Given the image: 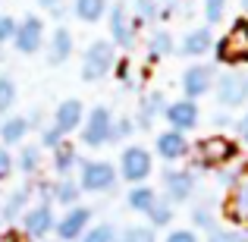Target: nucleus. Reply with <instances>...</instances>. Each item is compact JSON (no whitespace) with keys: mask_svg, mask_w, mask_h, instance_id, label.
<instances>
[{"mask_svg":"<svg viewBox=\"0 0 248 242\" xmlns=\"http://www.w3.org/2000/svg\"><path fill=\"white\" fill-rule=\"evenodd\" d=\"M214 54H217V63H223V66L248 63V19L245 16H239L230 25V32L214 44Z\"/></svg>","mask_w":248,"mask_h":242,"instance_id":"3","label":"nucleus"},{"mask_svg":"<svg viewBox=\"0 0 248 242\" xmlns=\"http://www.w3.org/2000/svg\"><path fill=\"white\" fill-rule=\"evenodd\" d=\"M148 224H151V230L154 226H170L173 224V205H170L167 198H157L154 208L148 211Z\"/></svg>","mask_w":248,"mask_h":242,"instance_id":"30","label":"nucleus"},{"mask_svg":"<svg viewBox=\"0 0 248 242\" xmlns=\"http://www.w3.org/2000/svg\"><path fill=\"white\" fill-rule=\"evenodd\" d=\"M230 116H226V113H214V126H230Z\"/></svg>","mask_w":248,"mask_h":242,"instance_id":"45","label":"nucleus"},{"mask_svg":"<svg viewBox=\"0 0 248 242\" xmlns=\"http://www.w3.org/2000/svg\"><path fill=\"white\" fill-rule=\"evenodd\" d=\"M207 50H214L211 25H201V29H192V32L182 35V41H179V54L182 57H204Z\"/></svg>","mask_w":248,"mask_h":242,"instance_id":"20","label":"nucleus"},{"mask_svg":"<svg viewBox=\"0 0 248 242\" xmlns=\"http://www.w3.org/2000/svg\"><path fill=\"white\" fill-rule=\"evenodd\" d=\"M0 242H19V236H16V233H3V236H0Z\"/></svg>","mask_w":248,"mask_h":242,"instance_id":"47","label":"nucleus"},{"mask_svg":"<svg viewBox=\"0 0 248 242\" xmlns=\"http://www.w3.org/2000/svg\"><path fill=\"white\" fill-rule=\"evenodd\" d=\"M107 10H110L107 0H73V16L79 22H88V25L107 19Z\"/></svg>","mask_w":248,"mask_h":242,"instance_id":"23","label":"nucleus"},{"mask_svg":"<svg viewBox=\"0 0 248 242\" xmlns=\"http://www.w3.org/2000/svg\"><path fill=\"white\" fill-rule=\"evenodd\" d=\"M164 242H198V233H195V230H186V226H179V230H170Z\"/></svg>","mask_w":248,"mask_h":242,"instance_id":"39","label":"nucleus"},{"mask_svg":"<svg viewBox=\"0 0 248 242\" xmlns=\"http://www.w3.org/2000/svg\"><path fill=\"white\" fill-rule=\"evenodd\" d=\"M79 242H116V226L113 224H94L82 233Z\"/></svg>","mask_w":248,"mask_h":242,"instance_id":"31","label":"nucleus"},{"mask_svg":"<svg viewBox=\"0 0 248 242\" xmlns=\"http://www.w3.org/2000/svg\"><path fill=\"white\" fill-rule=\"evenodd\" d=\"M79 167V151H76L69 142H63L60 148H54V173L57 176H69Z\"/></svg>","mask_w":248,"mask_h":242,"instance_id":"27","label":"nucleus"},{"mask_svg":"<svg viewBox=\"0 0 248 242\" xmlns=\"http://www.w3.org/2000/svg\"><path fill=\"white\" fill-rule=\"evenodd\" d=\"M164 116H167L170 129H176V132H192V129L198 126V120H201V110H198V101L179 97V101L167 104Z\"/></svg>","mask_w":248,"mask_h":242,"instance_id":"14","label":"nucleus"},{"mask_svg":"<svg viewBox=\"0 0 248 242\" xmlns=\"http://www.w3.org/2000/svg\"><path fill=\"white\" fill-rule=\"evenodd\" d=\"M160 195L154 192L151 186H145V182H141V186H132L129 189V195H126V205H129V211H139V214H148L154 208V201H157Z\"/></svg>","mask_w":248,"mask_h":242,"instance_id":"25","label":"nucleus"},{"mask_svg":"<svg viewBox=\"0 0 248 242\" xmlns=\"http://www.w3.org/2000/svg\"><path fill=\"white\" fill-rule=\"evenodd\" d=\"M141 233L145 226H126L123 233H116V242H141Z\"/></svg>","mask_w":248,"mask_h":242,"instance_id":"42","label":"nucleus"},{"mask_svg":"<svg viewBox=\"0 0 248 242\" xmlns=\"http://www.w3.org/2000/svg\"><path fill=\"white\" fill-rule=\"evenodd\" d=\"M164 110H167V97H164V91H148V95L141 97V104H139V116H135V126L151 129V126H154V120H157V116H164Z\"/></svg>","mask_w":248,"mask_h":242,"instance_id":"21","label":"nucleus"},{"mask_svg":"<svg viewBox=\"0 0 248 242\" xmlns=\"http://www.w3.org/2000/svg\"><path fill=\"white\" fill-rule=\"evenodd\" d=\"M13 48H16L22 57H31V54H38V50L44 48V19L38 16V13H29V16L19 19Z\"/></svg>","mask_w":248,"mask_h":242,"instance_id":"10","label":"nucleus"},{"mask_svg":"<svg viewBox=\"0 0 248 242\" xmlns=\"http://www.w3.org/2000/svg\"><path fill=\"white\" fill-rule=\"evenodd\" d=\"M38 6L47 13H54V16H63V0H38Z\"/></svg>","mask_w":248,"mask_h":242,"instance_id":"43","label":"nucleus"},{"mask_svg":"<svg viewBox=\"0 0 248 242\" xmlns=\"http://www.w3.org/2000/svg\"><path fill=\"white\" fill-rule=\"evenodd\" d=\"M176 50V41L173 35H170L167 29H154L151 38H148V54H151V60H164Z\"/></svg>","mask_w":248,"mask_h":242,"instance_id":"26","label":"nucleus"},{"mask_svg":"<svg viewBox=\"0 0 248 242\" xmlns=\"http://www.w3.org/2000/svg\"><path fill=\"white\" fill-rule=\"evenodd\" d=\"M41 145L44 148H60L63 145V132L57 126H47V129H44V135H41Z\"/></svg>","mask_w":248,"mask_h":242,"instance_id":"38","label":"nucleus"},{"mask_svg":"<svg viewBox=\"0 0 248 242\" xmlns=\"http://www.w3.org/2000/svg\"><path fill=\"white\" fill-rule=\"evenodd\" d=\"M116 179H120V170L113 167L110 161H85L79 170V186L82 192L91 195H104V192H113Z\"/></svg>","mask_w":248,"mask_h":242,"instance_id":"5","label":"nucleus"},{"mask_svg":"<svg viewBox=\"0 0 248 242\" xmlns=\"http://www.w3.org/2000/svg\"><path fill=\"white\" fill-rule=\"evenodd\" d=\"M91 217H94V208L88 205H76V208H66L63 217H57V242H79L82 233L91 226Z\"/></svg>","mask_w":248,"mask_h":242,"instance_id":"9","label":"nucleus"},{"mask_svg":"<svg viewBox=\"0 0 248 242\" xmlns=\"http://www.w3.org/2000/svg\"><path fill=\"white\" fill-rule=\"evenodd\" d=\"M192 224L195 226H201V230H214V211H211V205H195L192 208Z\"/></svg>","mask_w":248,"mask_h":242,"instance_id":"35","label":"nucleus"},{"mask_svg":"<svg viewBox=\"0 0 248 242\" xmlns=\"http://www.w3.org/2000/svg\"><path fill=\"white\" fill-rule=\"evenodd\" d=\"M236 132L242 135V142H245V145H248V110H245L242 116H239V123H236Z\"/></svg>","mask_w":248,"mask_h":242,"instance_id":"44","label":"nucleus"},{"mask_svg":"<svg viewBox=\"0 0 248 242\" xmlns=\"http://www.w3.org/2000/svg\"><path fill=\"white\" fill-rule=\"evenodd\" d=\"M207 242H248V233H242V230H220V226H214V230H207Z\"/></svg>","mask_w":248,"mask_h":242,"instance_id":"33","label":"nucleus"},{"mask_svg":"<svg viewBox=\"0 0 248 242\" xmlns=\"http://www.w3.org/2000/svg\"><path fill=\"white\" fill-rule=\"evenodd\" d=\"M54 226H57V214H54V205H50V201H35V205L22 214V233L35 242H44L47 233H54Z\"/></svg>","mask_w":248,"mask_h":242,"instance_id":"8","label":"nucleus"},{"mask_svg":"<svg viewBox=\"0 0 248 242\" xmlns=\"http://www.w3.org/2000/svg\"><path fill=\"white\" fill-rule=\"evenodd\" d=\"M132 16H135V25H151L160 19V3L157 0H135Z\"/></svg>","mask_w":248,"mask_h":242,"instance_id":"29","label":"nucleus"},{"mask_svg":"<svg viewBox=\"0 0 248 242\" xmlns=\"http://www.w3.org/2000/svg\"><path fill=\"white\" fill-rule=\"evenodd\" d=\"M141 242H157V239H154V230H151V226H145V233H141Z\"/></svg>","mask_w":248,"mask_h":242,"instance_id":"46","label":"nucleus"},{"mask_svg":"<svg viewBox=\"0 0 248 242\" xmlns=\"http://www.w3.org/2000/svg\"><path fill=\"white\" fill-rule=\"evenodd\" d=\"M31 132V123L29 116H6L3 123H0V145H22L25 135Z\"/></svg>","mask_w":248,"mask_h":242,"instance_id":"22","label":"nucleus"},{"mask_svg":"<svg viewBox=\"0 0 248 242\" xmlns=\"http://www.w3.org/2000/svg\"><path fill=\"white\" fill-rule=\"evenodd\" d=\"M223 13H226V0H204V19H207V25L220 22Z\"/></svg>","mask_w":248,"mask_h":242,"instance_id":"37","label":"nucleus"},{"mask_svg":"<svg viewBox=\"0 0 248 242\" xmlns=\"http://www.w3.org/2000/svg\"><path fill=\"white\" fill-rule=\"evenodd\" d=\"M19 29V19H13L10 13H0V44H13Z\"/></svg>","mask_w":248,"mask_h":242,"instance_id":"36","label":"nucleus"},{"mask_svg":"<svg viewBox=\"0 0 248 242\" xmlns=\"http://www.w3.org/2000/svg\"><path fill=\"white\" fill-rule=\"evenodd\" d=\"M107 29H110V41H113V48H132L135 44V32H139V25H135V16H132V6L123 3V0H116V3H110L107 10Z\"/></svg>","mask_w":248,"mask_h":242,"instance_id":"6","label":"nucleus"},{"mask_svg":"<svg viewBox=\"0 0 248 242\" xmlns=\"http://www.w3.org/2000/svg\"><path fill=\"white\" fill-rule=\"evenodd\" d=\"M223 214L236 226H242V230L248 226V176H242V179L230 189V198H226V205H223Z\"/></svg>","mask_w":248,"mask_h":242,"instance_id":"18","label":"nucleus"},{"mask_svg":"<svg viewBox=\"0 0 248 242\" xmlns=\"http://www.w3.org/2000/svg\"><path fill=\"white\" fill-rule=\"evenodd\" d=\"M13 170H16V161H13V154L6 151L3 145H0V182H3L6 176L13 173Z\"/></svg>","mask_w":248,"mask_h":242,"instance_id":"40","label":"nucleus"},{"mask_svg":"<svg viewBox=\"0 0 248 242\" xmlns=\"http://www.w3.org/2000/svg\"><path fill=\"white\" fill-rule=\"evenodd\" d=\"M113 110L104 107V104H97V107H91L88 113H85V123H82V145L88 148H104L110 145V132H113Z\"/></svg>","mask_w":248,"mask_h":242,"instance_id":"4","label":"nucleus"},{"mask_svg":"<svg viewBox=\"0 0 248 242\" xmlns=\"http://www.w3.org/2000/svg\"><path fill=\"white\" fill-rule=\"evenodd\" d=\"M44 242H54V239H44Z\"/></svg>","mask_w":248,"mask_h":242,"instance_id":"49","label":"nucleus"},{"mask_svg":"<svg viewBox=\"0 0 248 242\" xmlns=\"http://www.w3.org/2000/svg\"><path fill=\"white\" fill-rule=\"evenodd\" d=\"M195 186H198L195 170H176V167L164 170V195H167L170 205H182V201H188L195 195Z\"/></svg>","mask_w":248,"mask_h":242,"instance_id":"13","label":"nucleus"},{"mask_svg":"<svg viewBox=\"0 0 248 242\" xmlns=\"http://www.w3.org/2000/svg\"><path fill=\"white\" fill-rule=\"evenodd\" d=\"M79 195H82V186H79V179H73V176H60V179L54 182V205L76 208V205H82Z\"/></svg>","mask_w":248,"mask_h":242,"instance_id":"24","label":"nucleus"},{"mask_svg":"<svg viewBox=\"0 0 248 242\" xmlns=\"http://www.w3.org/2000/svg\"><path fill=\"white\" fill-rule=\"evenodd\" d=\"M116 79L123 85H132V63H129V57H123V60H116Z\"/></svg>","mask_w":248,"mask_h":242,"instance_id":"41","label":"nucleus"},{"mask_svg":"<svg viewBox=\"0 0 248 242\" xmlns=\"http://www.w3.org/2000/svg\"><path fill=\"white\" fill-rule=\"evenodd\" d=\"M116 66V48L110 38H97V41H91L88 48H85L82 54V66H79V76L82 82L94 85V82H104L110 73H113Z\"/></svg>","mask_w":248,"mask_h":242,"instance_id":"1","label":"nucleus"},{"mask_svg":"<svg viewBox=\"0 0 248 242\" xmlns=\"http://www.w3.org/2000/svg\"><path fill=\"white\" fill-rule=\"evenodd\" d=\"M195 154H198V161H195L198 170H220V167L236 163L239 145L232 139H226V135L214 132V135H207V139H201L198 145H195Z\"/></svg>","mask_w":248,"mask_h":242,"instance_id":"2","label":"nucleus"},{"mask_svg":"<svg viewBox=\"0 0 248 242\" xmlns=\"http://www.w3.org/2000/svg\"><path fill=\"white\" fill-rule=\"evenodd\" d=\"M13 161H16V170H22L25 176H35L38 167H41V148L38 145H22Z\"/></svg>","mask_w":248,"mask_h":242,"instance_id":"28","label":"nucleus"},{"mask_svg":"<svg viewBox=\"0 0 248 242\" xmlns=\"http://www.w3.org/2000/svg\"><path fill=\"white\" fill-rule=\"evenodd\" d=\"M242 10H245V13H248V0H242Z\"/></svg>","mask_w":248,"mask_h":242,"instance_id":"48","label":"nucleus"},{"mask_svg":"<svg viewBox=\"0 0 248 242\" xmlns=\"http://www.w3.org/2000/svg\"><path fill=\"white\" fill-rule=\"evenodd\" d=\"M154 151H157V158L167 161V163L182 161V158L188 154V139H186V132H176V129L157 132V139H154Z\"/></svg>","mask_w":248,"mask_h":242,"instance_id":"17","label":"nucleus"},{"mask_svg":"<svg viewBox=\"0 0 248 242\" xmlns=\"http://www.w3.org/2000/svg\"><path fill=\"white\" fill-rule=\"evenodd\" d=\"M16 95H19V91H16V82L3 76V79H0V116H6L13 107H16Z\"/></svg>","mask_w":248,"mask_h":242,"instance_id":"32","label":"nucleus"},{"mask_svg":"<svg viewBox=\"0 0 248 242\" xmlns=\"http://www.w3.org/2000/svg\"><path fill=\"white\" fill-rule=\"evenodd\" d=\"M82 123H85V104L79 97H66V101H60L54 107V126L60 129L63 135L82 129Z\"/></svg>","mask_w":248,"mask_h":242,"instance_id":"16","label":"nucleus"},{"mask_svg":"<svg viewBox=\"0 0 248 242\" xmlns=\"http://www.w3.org/2000/svg\"><path fill=\"white\" fill-rule=\"evenodd\" d=\"M31 198H35V182H25L16 192H10L3 198V205H0V224H16V220H22V214L29 211Z\"/></svg>","mask_w":248,"mask_h":242,"instance_id":"15","label":"nucleus"},{"mask_svg":"<svg viewBox=\"0 0 248 242\" xmlns=\"http://www.w3.org/2000/svg\"><path fill=\"white\" fill-rule=\"evenodd\" d=\"M135 129H139V126H135L132 116H120V120H113V132H110V142H123V139H129Z\"/></svg>","mask_w":248,"mask_h":242,"instance_id":"34","label":"nucleus"},{"mask_svg":"<svg viewBox=\"0 0 248 242\" xmlns=\"http://www.w3.org/2000/svg\"><path fill=\"white\" fill-rule=\"evenodd\" d=\"M151 173H154V158L148 148H141V145L123 148V154H120V176L123 179L132 182V186H141Z\"/></svg>","mask_w":248,"mask_h":242,"instance_id":"7","label":"nucleus"},{"mask_svg":"<svg viewBox=\"0 0 248 242\" xmlns=\"http://www.w3.org/2000/svg\"><path fill=\"white\" fill-rule=\"evenodd\" d=\"M73 50H76L73 32H69L66 25H57L54 35H50V41H47V63L50 66H63V63L73 57Z\"/></svg>","mask_w":248,"mask_h":242,"instance_id":"19","label":"nucleus"},{"mask_svg":"<svg viewBox=\"0 0 248 242\" xmlns=\"http://www.w3.org/2000/svg\"><path fill=\"white\" fill-rule=\"evenodd\" d=\"M179 85H182V95H186L188 101H198V97H204V95L214 91V85H217V73H214L211 63H192V66L182 73Z\"/></svg>","mask_w":248,"mask_h":242,"instance_id":"11","label":"nucleus"},{"mask_svg":"<svg viewBox=\"0 0 248 242\" xmlns=\"http://www.w3.org/2000/svg\"><path fill=\"white\" fill-rule=\"evenodd\" d=\"M214 91H217V104L226 110L232 107H242L248 104V76L242 73H223L214 85Z\"/></svg>","mask_w":248,"mask_h":242,"instance_id":"12","label":"nucleus"}]
</instances>
